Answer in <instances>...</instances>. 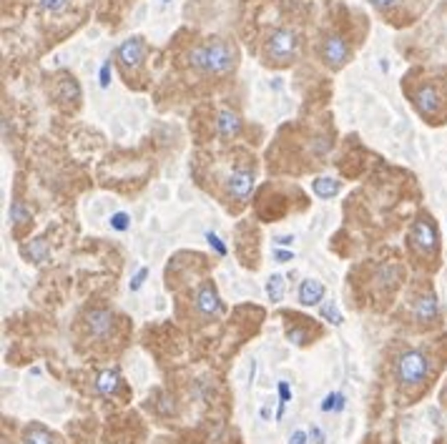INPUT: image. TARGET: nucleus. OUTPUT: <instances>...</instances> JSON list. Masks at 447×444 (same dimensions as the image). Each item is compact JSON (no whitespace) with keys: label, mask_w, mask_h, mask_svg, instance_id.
Masks as SVG:
<instances>
[{"label":"nucleus","mask_w":447,"mask_h":444,"mask_svg":"<svg viewBox=\"0 0 447 444\" xmlns=\"http://www.w3.org/2000/svg\"><path fill=\"white\" fill-rule=\"evenodd\" d=\"M239 51L234 43H229L224 38H211L204 43L194 45L189 51V63L194 71L204 75H227L236 68Z\"/></svg>","instance_id":"f257e3e1"},{"label":"nucleus","mask_w":447,"mask_h":444,"mask_svg":"<svg viewBox=\"0 0 447 444\" xmlns=\"http://www.w3.org/2000/svg\"><path fill=\"white\" fill-rule=\"evenodd\" d=\"M299 33L292 28H277L271 30L269 40H266L264 45V58L266 63H271V66H289V63H294L297 60V56H299Z\"/></svg>","instance_id":"f03ea898"},{"label":"nucleus","mask_w":447,"mask_h":444,"mask_svg":"<svg viewBox=\"0 0 447 444\" xmlns=\"http://www.w3.org/2000/svg\"><path fill=\"white\" fill-rule=\"evenodd\" d=\"M430 371V359L417 349H410L400 354L397 359V379L402 386H417L427 379Z\"/></svg>","instance_id":"7ed1b4c3"},{"label":"nucleus","mask_w":447,"mask_h":444,"mask_svg":"<svg viewBox=\"0 0 447 444\" xmlns=\"http://www.w3.org/2000/svg\"><path fill=\"white\" fill-rule=\"evenodd\" d=\"M319 58L324 60V66L332 68V71H339L342 66H347L349 63V58H352V48H349V43H347V38L342 36H327L322 40V45H319Z\"/></svg>","instance_id":"20e7f679"},{"label":"nucleus","mask_w":447,"mask_h":444,"mask_svg":"<svg viewBox=\"0 0 447 444\" xmlns=\"http://www.w3.org/2000/svg\"><path fill=\"white\" fill-rule=\"evenodd\" d=\"M410 239H412V246L417 248L422 256H433L437 254V246H440V236H437V226L435 221H430L427 216H420L415 221L410 231Z\"/></svg>","instance_id":"39448f33"},{"label":"nucleus","mask_w":447,"mask_h":444,"mask_svg":"<svg viewBox=\"0 0 447 444\" xmlns=\"http://www.w3.org/2000/svg\"><path fill=\"white\" fill-rule=\"evenodd\" d=\"M116 58L118 66L124 68V73H136L144 66V58H146V40L141 36L126 38L124 43L116 48Z\"/></svg>","instance_id":"423d86ee"},{"label":"nucleus","mask_w":447,"mask_h":444,"mask_svg":"<svg viewBox=\"0 0 447 444\" xmlns=\"http://www.w3.org/2000/svg\"><path fill=\"white\" fill-rule=\"evenodd\" d=\"M194 309H196V314L201 319H216L219 314H224L221 296L211 281H206V284L198 286L196 296H194Z\"/></svg>","instance_id":"0eeeda50"},{"label":"nucleus","mask_w":447,"mask_h":444,"mask_svg":"<svg viewBox=\"0 0 447 444\" xmlns=\"http://www.w3.org/2000/svg\"><path fill=\"white\" fill-rule=\"evenodd\" d=\"M412 103H415V108H417L420 116L425 118H437L442 110V93L437 91L435 86L425 83V86H420L415 93H412Z\"/></svg>","instance_id":"6e6552de"},{"label":"nucleus","mask_w":447,"mask_h":444,"mask_svg":"<svg viewBox=\"0 0 447 444\" xmlns=\"http://www.w3.org/2000/svg\"><path fill=\"white\" fill-rule=\"evenodd\" d=\"M227 191L234 201H247L251 196V191H254V171L247 166L234 168L231 176L227 178Z\"/></svg>","instance_id":"1a4fd4ad"},{"label":"nucleus","mask_w":447,"mask_h":444,"mask_svg":"<svg viewBox=\"0 0 447 444\" xmlns=\"http://www.w3.org/2000/svg\"><path fill=\"white\" fill-rule=\"evenodd\" d=\"M86 324H89V331L91 336L95 339H106L111 334V329H113V314L108 309H91L86 314Z\"/></svg>","instance_id":"9d476101"},{"label":"nucleus","mask_w":447,"mask_h":444,"mask_svg":"<svg viewBox=\"0 0 447 444\" xmlns=\"http://www.w3.org/2000/svg\"><path fill=\"white\" fill-rule=\"evenodd\" d=\"M242 128H244V121L236 110H231V108L219 110V116H216V131H219L221 139L224 141L236 139V136L242 133Z\"/></svg>","instance_id":"9b49d317"},{"label":"nucleus","mask_w":447,"mask_h":444,"mask_svg":"<svg viewBox=\"0 0 447 444\" xmlns=\"http://www.w3.org/2000/svg\"><path fill=\"white\" fill-rule=\"evenodd\" d=\"M324 301V284L317 279H304L299 284V304L301 306H317Z\"/></svg>","instance_id":"f8f14e48"},{"label":"nucleus","mask_w":447,"mask_h":444,"mask_svg":"<svg viewBox=\"0 0 447 444\" xmlns=\"http://www.w3.org/2000/svg\"><path fill=\"white\" fill-rule=\"evenodd\" d=\"M412 314H415V319L422 321V324L437 319V299H435V294H422V296H417Z\"/></svg>","instance_id":"ddd939ff"},{"label":"nucleus","mask_w":447,"mask_h":444,"mask_svg":"<svg viewBox=\"0 0 447 444\" xmlns=\"http://www.w3.org/2000/svg\"><path fill=\"white\" fill-rule=\"evenodd\" d=\"M118 389H121V374H118V369H103L95 377V392L103 394V397H113Z\"/></svg>","instance_id":"4468645a"},{"label":"nucleus","mask_w":447,"mask_h":444,"mask_svg":"<svg viewBox=\"0 0 447 444\" xmlns=\"http://www.w3.org/2000/svg\"><path fill=\"white\" fill-rule=\"evenodd\" d=\"M312 191H314L319 198H332L342 191V183H339L337 178H332V176H319V178H314V183H312Z\"/></svg>","instance_id":"2eb2a0df"},{"label":"nucleus","mask_w":447,"mask_h":444,"mask_svg":"<svg viewBox=\"0 0 447 444\" xmlns=\"http://www.w3.org/2000/svg\"><path fill=\"white\" fill-rule=\"evenodd\" d=\"M23 254L28 256L30 261L43 264V261H48V256H51V248H48V241H45V239H33L28 246H23Z\"/></svg>","instance_id":"dca6fc26"},{"label":"nucleus","mask_w":447,"mask_h":444,"mask_svg":"<svg viewBox=\"0 0 447 444\" xmlns=\"http://www.w3.org/2000/svg\"><path fill=\"white\" fill-rule=\"evenodd\" d=\"M23 444H53L51 432L41 427V424H30L25 434H23Z\"/></svg>","instance_id":"f3484780"},{"label":"nucleus","mask_w":447,"mask_h":444,"mask_svg":"<svg viewBox=\"0 0 447 444\" xmlns=\"http://www.w3.org/2000/svg\"><path fill=\"white\" fill-rule=\"evenodd\" d=\"M266 296H269L271 304H279L284 299V277L282 274H271L266 279Z\"/></svg>","instance_id":"a211bd4d"},{"label":"nucleus","mask_w":447,"mask_h":444,"mask_svg":"<svg viewBox=\"0 0 447 444\" xmlns=\"http://www.w3.org/2000/svg\"><path fill=\"white\" fill-rule=\"evenodd\" d=\"M319 316H322L324 321L334 324V327H342V321H345V316H342V312L337 309L334 301H322V306H319Z\"/></svg>","instance_id":"6ab92c4d"},{"label":"nucleus","mask_w":447,"mask_h":444,"mask_svg":"<svg viewBox=\"0 0 447 444\" xmlns=\"http://www.w3.org/2000/svg\"><path fill=\"white\" fill-rule=\"evenodd\" d=\"M347 407V397L339 392H332L324 397L322 401V412H342V409Z\"/></svg>","instance_id":"aec40b11"},{"label":"nucleus","mask_w":447,"mask_h":444,"mask_svg":"<svg viewBox=\"0 0 447 444\" xmlns=\"http://www.w3.org/2000/svg\"><path fill=\"white\" fill-rule=\"evenodd\" d=\"M10 221H13L15 226L28 224V221H30V211L25 209V204H23V201H13V204H10Z\"/></svg>","instance_id":"412c9836"},{"label":"nucleus","mask_w":447,"mask_h":444,"mask_svg":"<svg viewBox=\"0 0 447 444\" xmlns=\"http://www.w3.org/2000/svg\"><path fill=\"white\" fill-rule=\"evenodd\" d=\"M68 5H71V0H38V8L51 15H60Z\"/></svg>","instance_id":"4be33fe9"},{"label":"nucleus","mask_w":447,"mask_h":444,"mask_svg":"<svg viewBox=\"0 0 447 444\" xmlns=\"http://www.w3.org/2000/svg\"><path fill=\"white\" fill-rule=\"evenodd\" d=\"M60 98H63V101H68V98L78 101V98H81V88H78V83H76L73 78H68L60 83Z\"/></svg>","instance_id":"5701e85b"},{"label":"nucleus","mask_w":447,"mask_h":444,"mask_svg":"<svg viewBox=\"0 0 447 444\" xmlns=\"http://www.w3.org/2000/svg\"><path fill=\"white\" fill-rule=\"evenodd\" d=\"M111 229H116V231H128L131 229V219H128V213L118 211L111 216Z\"/></svg>","instance_id":"b1692460"},{"label":"nucleus","mask_w":447,"mask_h":444,"mask_svg":"<svg viewBox=\"0 0 447 444\" xmlns=\"http://www.w3.org/2000/svg\"><path fill=\"white\" fill-rule=\"evenodd\" d=\"M286 339L294 344V347H304V344L309 342V336H307V331L304 329H299V327H292L289 331H286Z\"/></svg>","instance_id":"393cba45"},{"label":"nucleus","mask_w":447,"mask_h":444,"mask_svg":"<svg viewBox=\"0 0 447 444\" xmlns=\"http://www.w3.org/2000/svg\"><path fill=\"white\" fill-rule=\"evenodd\" d=\"M206 241H209V246H211L219 256H227V251H229L227 244H224V241H221L214 231H206Z\"/></svg>","instance_id":"a878e982"},{"label":"nucleus","mask_w":447,"mask_h":444,"mask_svg":"<svg viewBox=\"0 0 447 444\" xmlns=\"http://www.w3.org/2000/svg\"><path fill=\"white\" fill-rule=\"evenodd\" d=\"M146 277H148V269L144 266V269L136 271V277L128 281V289H131V292H139L141 286H144V281H146Z\"/></svg>","instance_id":"bb28decb"},{"label":"nucleus","mask_w":447,"mask_h":444,"mask_svg":"<svg viewBox=\"0 0 447 444\" xmlns=\"http://www.w3.org/2000/svg\"><path fill=\"white\" fill-rule=\"evenodd\" d=\"M98 83H101V88L111 86V60H106L101 66V71H98Z\"/></svg>","instance_id":"cd10ccee"},{"label":"nucleus","mask_w":447,"mask_h":444,"mask_svg":"<svg viewBox=\"0 0 447 444\" xmlns=\"http://www.w3.org/2000/svg\"><path fill=\"white\" fill-rule=\"evenodd\" d=\"M292 401V389L286 382H279V404H289Z\"/></svg>","instance_id":"c85d7f7f"},{"label":"nucleus","mask_w":447,"mask_h":444,"mask_svg":"<svg viewBox=\"0 0 447 444\" xmlns=\"http://www.w3.org/2000/svg\"><path fill=\"white\" fill-rule=\"evenodd\" d=\"M274 259H277V264L294 261V251H289V248H277V251H274Z\"/></svg>","instance_id":"c756f323"},{"label":"nucleus","mask_w":447,"mask_h":444,"mask_svg":"<svg viewBox=\"0 0 447 444\" xmlns=\"http://www.w3.org/2000/svg\"><path fill=\"white\" fill-rule=\"evenodd\" d=\"M307 439H309L307 432H304V430H297V432H292V437H289V444H309Z\"/></svg>","instance_id":"7c9ffc66"},{"label":"nucleus","mask_w":447,"mask_h":444,"mask_svg":"<svg viewBox=\"0 0 447 444\" xmlns=\"http://www.w3.org/2000/svg\"><path fill=\"white\" fill-rule=\"evenodd\" d=\"M369 3H372L377 10H382V13H385V10H389V8H395L400 0H369Z\"/></svg>","instance_id":"2f4dec72"},{"label":"nucleus","mask_w":447,"mask_h":444,"mask_svg":"<svg viewBox=\"0 0 447 444\" xmlns=\"http://www.w3.org/2000/svg\"><path fill=\"white\" fill-rule=\"evenodd\" d=\"M309 439H312V442H314V444H324V442H327V439H324V432L319 430L317 424H314V427H312V430H309Z\"/></svg>","instance_id":"473e14b6"},{"label":"nucleus","mask_w":447,"mask_h":444,"mask_svg":"<svg viewBox=\"0 0 447 444\" xmlns=\"http://www.w3.org/2000/svg\"><path fill=\"white\" fill-rule=\"evenodd\" d=\"M274 244H277V246H282V248H289L294 244V236H289V233H284V236H277V239H274Z\"/></svg>","instance_id":"72a5a7b5"},{"label":"nucleus","mask_w":447,"mask_h":444,"mask_svg":"<svg viewBox=\"0 0 447 444\" xmlns=\"http://www.w3.org/2000/svg\"><path fill=\"white\" fill-rule=\"evenodd\" d=\"M254 377H257V362L251 359V366H249V382H254Z\"/></svg>","instance_id":"f704fd0d"},{"label":"nucleus","mask_w":447,"mask_h":444,"mask_svg":"<svg viewBox=\"0 0 447 444\" xmlns=\"http://www.w3.org/2000/svg\"><path fill=\"white\" fill-rule=\"evenodd\" d=\"M3 139L8 141V121H3Z\"/></svg>","instance_id":"c9c22d12"},{"label":"nucleus","mask_w":447,"mask_h":444,"mask_svg":"<svg viewBox=\"0 0 447 444\" xmlns=\"http://www.w3.org/2000/svg\"><path fill=\"white\" fill-rule=\"evenodd\" d=\"M163 3H169V0H163Z\"/></svg>","instance_id":"e433bc0d"}]
</instances>
